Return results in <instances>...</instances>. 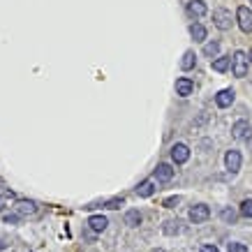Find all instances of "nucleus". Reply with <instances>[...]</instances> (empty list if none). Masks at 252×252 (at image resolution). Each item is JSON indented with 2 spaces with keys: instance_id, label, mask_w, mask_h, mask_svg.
<instances>
[{
  "instance_id": "nucleus-11",
  "label": "nucleus",
  "mask_w": 252,
  "mask_h": 252,
  "mask_svg": "<svg viewBox=\"0 0 252 252\" xmlns=\"http://www.w3.org/2000/svg\"><path fill=\"white\" fill-rule=\"evenodd\" d=\"M107 224H109V220L104 215H91V218H88V227H91L95 234H102V231L107 229Z\"/></svg>"
},
{
  "instance_id": "nucleus-29",
  "label": "nucleus",
  "mask_w": 252,
  "mask_h": 252,
  "mask_svg": "<svg viewBox=\"0 0 252 252\" xmlns=\"http://www.w3.org/2000/svg\"><path fill=\"white\" fill-rule=\"evenodd\" d=\"M250 63H252V51H250Z\"/></svg>"
},
{
  "instance_id": "nucleus-19",
  "label": "nucleus",
  "mask_w": 252,
  "mask_h": 252,
  "mask_svg": "<svg viewBox=\"0 0 252 252\" xmlns=\"http://www.w3.org/2000/svg\"><path fill=\"white\" fill-rule=\"evenodd\" d=\"M125 222H127L130 227H139V224H141V213H139V211H127V213H125Z\"/></svg>"
},
{
  "instance_id": "nucleus-7",
  "label": "nucleus",
  "mask_w": 252,
  "mask_h": 252,
  "mask_svg": "<svg viewBox=\"0 0 252 252\" xmlns=\"http://www.w3.org/2000/svg\"><path fill=\"white\" fill-rule=\"evenodd\" d=\"M234 97H236V93L231 91V88H224V91H220L218 95H215V104H218L220 109L231 107V102H234Z\"/></svg>"
},
{
  "instance_id": "nucleus-26",
  "label": "nucleus",
  "mask_w": 252,
  "mask_h": 252,
  "mask_svg": "<svg viewBox=\"0 0 252 252\" xmlns=\"http://www.w3.org/2000/svg\"><path fill=\"white\" fill-rule=\"evenodd\" d=\"M16 222H19V213L5 215V224H16Z\"/></svg>"
},
{
  "instance_id": "nucleus-30",
  "label": "nucleus",
  "mask_w": 252,
  "mask_h": 252,
  "mask_svg": "<svg viewBox=\"0 0 252 252\" xmlns=\"http://www.w3.org/2000/svg\"><path fill=\"white\" fill-rule=\"evenodd\" d=\"M250 2H252V0H250Z\"/></svg>"
},
{
  "instance_id": "nucleus-3",
  "label": "nucleus",
  "mask_w": 252,
  "mask_h": 252,
  "mask_svg": "<svg viewBox=\"0 0 252 252\" xmlns=\"http://www.w3.org/2000/svg\"><path fill=\"white\" fill-rule=\"evenodd\" d=\"M236 19H238V26L243 32H252V12L250 7H238L236 9Z\"/></svg>"
},
{
  "instance_id": "nucleus-13",
  "label": "nucleus",
  "mask_w": 252,
  "mask_h": 252,
  "mask_svg": "<svg viewBox=\"0 0 252 252\" xmlns=\"http://www.w3.org/2000/svg\"><path fill=\"white\" fill-rule=\"evenodd\" d=\"M155 190H158V188H155V181L153 178H146V181H141V183H139V188H137V197H151V194H155Z\"/></svg>"
},
{
  "instance_id": "nucleus-14",
  "label": "nucleus",
  "mask_w": 252,
  "mask_h": 252,
  "mask_svg": "<svg viewBox=\"0 0 252 252\" xmlns=\"http://www.w3.org/2000/svg\"><path fill=\"white\" fill-rule=\"evenodd\" d=\"M188 12H190L192 16H204L208 12V7L204 0H190V2H188Z\"/></svg>"
},
{
  "instance_id": "nucleus-28",
  "label": "nucleus",
  "mask_w": 252,
  "mask_h": 252,
  "mask_svg": "<svg viewBox=\"0 0 252 252\" xmlns=\"http://www.w3.org/2000/svg\"><path fill=\"white\" fill-rule=\"evenodd\" d=\"M5 204H7V199H5V197H2V194H0V211L5 208Z\"/></svg>"
},
{
  "instance_id": "nucleus-1",
  "label": "nucleus",
  "mask_w": 252,
  "mask_h": 252,
  "mask_svg": "<svg viewBox=\"0 0 252 252\" xmlns=\"http://www.w3.org/2000/svg\"><path fill=\"white\" fill-rule=\"evenodd\" d=\"M213 23L218 31H229L231 28V12L224 7H218L213 12Z\"/></svg>"
},
{
  "instance_id": "nucleus-8",
  "label": "nucleus",
  "mask_w": 252,
  "mask_h": 252,
  "mask_svg": "<svg viewBox=\"0 0 252 252\" xmlns=\"http://www.w3.org/2000/svg\"><path fill=\"white\" fill-rule=\"evenodd\" d=\"M192 91H194V84H192V79H188V77L176 79V93H178L181 97H188V95H192Z\"/></svg>"
},
{
  "instance_id": "nucleus-9",
  "label": "nucleus",
  "mask_w": 252,
  "mask_h": 252,
  "mask_svg": "<svg viewBox=\"0 0 252 252\" xmlns=\"http://www.w3.org/2000/svg\"><path fill=\"white\" fill-rule=\"evenodd\" d=\"M224 164L229 169V174H236L238 169H241V153L238 151H229V153L224 155Z\"/></svg>"
},
{
  "instance_id": "nucleus-20",
  "label": "nucleus",
  "mask_w": 252,
  "mask_h": 252,
  "mask_svg": "<svg viewBox=\"0 0 252 252\" xmlns=\"http://www.w3.org/2000/svg\"><path fill=\"white\" fill-rule=\"evenodd\" d=\"M194 63H197L194 54H192V51H185V54H183V61H181V67H183V69H192V67H194Z\"/></svg>"
},
{
  "instance_id": "nucleus-5",
  "label": "nucleus",
  "mask_w": 252,
  "mask_h": 252,
  "mask_svg": "<svg viewBox=\"0 0 252 252\" xmlns=\"http://www.w3.org/2000/svg\"><path fill=\"white\" fill-rule=\"evenodd\" d=\"M208 218H211V208H208L206 204H197V206L190 208V220L194 222V224H199V222H206Z\"/></svg>"
},
{
  "instance_id": "nucleus-4",
  "label": "nucleus",
  "mask_w": 252,
  "mask_h": 252,
  "mask_svg": "<svg viewBox=\"0 0 252 252\" xmlns=\"http://www.w3.org/2000/svg\"><path fill=\"white\" fill-rule=\"evenodd\" d=\"M231 134H234V139H238V141L250 139V134H252L250 123H248V121H236V123H234V127H231Z\"/></svg>"
},
{
  "instance_id": "nucleus-25",
  "label": "nucleus",
  "mask_w": 252,
  "mask_h": 252,
  "mask_svg": "<svg viewBox=\"0 0 252 252\" xmlns=\"http://www.w3.org/2000/svg\"><path fill=\"white\" fill-rule=\"evenodd\" d=\"M229 252H248V245H243V243H229Z\"/></svg>"
},
{
  "instance_id": "nucleus-6",
  "label": "nucleus",
  "mask_w": 252,
  "mask_h": 252,
  "mask_svg": "<svg viewBox=\"0 0 252 252\" xmlns=\"http://www.w3.org/2000/svg\"><path fill=\"white\" fill-rule=\"evenodd\" d=\"M171 160H174L176 164H185V162L190 160V148L185 144H176L174 148H171Z\"/></svg>"
},
{
  "instance_id": "nucleus-15",
  "label": "nucleus",
  "mask_w": 252,
  "mask_h": 252,
  "mask_svg": "<svg viewBox=\"0 0 252 252\" xmlns=\"http://www.w3.org/2000/svg\"><path fill=\"white\" fill-rule=\"evenodd\" d=\"M162 231H164L167 236H176V234L183 231V224H181V220H167L162 224Z\"/></svg>"
},
{
  "instance_id": "nucleus-17",
  "label": "nucleus",
  "mask_w": 252,
  "mask_h": 252,
  "mask_svg": "<svg viewBox=\"0 0 252 252\" xmlns=\"http://www.w3.org/2000/svg\"><path fill=\"white\" fill-rule=\"evenodd\" d=\"M231 65V56H220V58H215L213 61V69L215 72H227Z\"/></svg>"
},
{
  "instance_id": "nucleus-2",
  "label": "nucleus",
  "mask_w": 252,
  "mask_h": 252,
  "mask_svg": "<svg viewBox=\"0 0 252 252\" xmlns=\"http://www.w3.org/2000/svg\"><path fill=\"white\" fill-rule=\"evenodd\" d=\"M231 72H234V77H245L248 74V56L243 51H236L234 58H231Z\"/></svg>"
},
{
  "instance_id": "nucleus-23",
  "label": "nucleus",
  "mask_w": 252,
  "mask_h": 252,
  "mask_svg": "<svg viewBox=\"0 0 252 252\" xmlns=\"http://www.w3.org/2000/svg\"><path fill=\"white\" fill-rule=\"evenodd\" d=\"M123 204H125V199H123V197L121 199L116 197V199H109L107 204H104V208H111V211H114V208H121Z\"/></svg>"
},
{
  "instance_id": "nucleus-22",
  "label": "nucleus",
  "mask_w": 252,
  "mask_h": 252,
  "mask_svg": "<svg viewBox=\"0 0 252 252\" xmlns=\"http://www.w3.org/2000/svg\"><path fill=\"white\" fill-rule=\"evenodd\" d=\"M241 215L243 218H252V199H245L241 204Z\"/></svg>"
},
{
  "instance_id": "nucleus-12",
  "label": "nucleus",
  "mask_w": 252,
  "mask_h": 252,
  "mask_svg": "<svg viewBox=\"0 0 252 252\" xmlns=\"http://www.w3.org/2000/svg\"><path fill=\"white\" fill-rule=\"evenodd\" d=\"M155 178H158L160 183H169V181L174 178V169H171V164H158V167H155Z\"/></svg>"
},
{
  "instance_id": "nucleus-18",
  "label": "nucleus",
  "mask_w": 252,
  "mask_h": 252,
  "mask_svg": "<svg viewBox=\"0 0 252 252\" xmlns=\"http://www.w3.org/2000/svg\"><path fill=\"white\" fill-rule=\"evenodd\" d=\"M218 54H220V42H206V44H204V56L215 58Z\"/></svg>"
},
{
  "instance_id": "nucleus-21",
  "label": "nucleus",
  "mask_w": 252,
  "mask_h": 252,
  "mask_svg": "<svg viewBox=\"0 0 252 252\" xmlns=\"http://www.w3.org/2000/svg\"><path fill=\"white\" fill-rule=\"evenodd\" d=\"M220 218H222V220H224V222H229V224H231V222H236L238 213H236V211H231V208H222Z\"/></svg>"
},
{
  "instance_id": "nucleus-10",
  "label": "nucleus",
  "mask_w": 252,
  "mask_h": 252,
  "mask_svg": "<svg viewBox=\"0 0 252 252\" xmlns=\"http://www.w3.org/2000/svg\"><path fill=\"white\" fill-rule=\"evenodd\" d=\"M35 211H37V204L31 201V199H19L16 201V213L19 215H35Z\"/></svg>"
},
{
  "instance_id": "nucleus-24",
  "label": "nucleus",
  "mask_w": 252,
  "mask_h": 252,
  "mask_svg": "<svg viewBox=\"0 0 252 252\" xmlns=\"http://www.w3.org/2000/svg\"><path fill=\"white\" fill-rule=\"evenodd\" d=\"M181 204V197H169V199H164V208H176Z\"/></svg>"
},
{
  "instance_id": "nucleus-27",
  "label": "nucleus",
  "mask_w": 252,
  "mask_h": 252,
  "mask_svg": "<svg viewBox=\"0 0 252 252\" xmlns=\"http://www.w3.org/2000/svg\"><path fill=\"white\" fill-rule=\"evenodd\" d=\"M201 252H220V250H218L215 245H204V248H201Z\"/></svg>"
},
{
  "instance_id": "nucleus-16",
  "label": "nucleus",
  "mask_w": 252,
  "mask_h": 252,
  "mask_svg": "<svg viewBox=\"0 0 252 252\" xmlns=\"http://www.w3.org/2000/svg\"><path fill=\"white\" fill-rule=\"evenodd\" d=\"M190 35L194 37V42H204L206 39V28L201 23H192L190 26Z\"/></svg>"
}]
</instances>
